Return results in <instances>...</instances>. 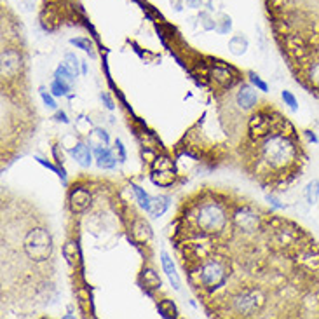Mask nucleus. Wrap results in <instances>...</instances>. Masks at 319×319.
Segmentation results:
<instances>
[{"mask_svg":"<svg viewBox=\"0 0 319 319\" xmlns=\"http://www.w3.org/2000/svg\"><path fill=\"white\" fill-rule=\"evenodd\" d=\"M171 242L211 318H319V242L251 199L204 188L185 197Z\"/></svg>","mask_w":319,"mask_h":319,"instance_id":"obj_1","label":"nucleus"},{"mask_svg":"<svg viewBox=\"0 0 319 319\" xmlns=\"http://www.w3.org/2000/svg\"><path fill=\"white\" fill-rule=\"evenodd\" d=\"M21 206V225L2 206V291L25 271L16 307L46 305L54 293V242L44 217L32 204Z\"/></svg>","mask_w":319,"mask_h":319,"instance_id":"obj_2","label":"nucleus"},{"mask_svg":"<svg viewBox=\"0 0 319 319\" xmlns=\"http://www.w3.org/2000/svg\"><path fill=\"white\" fill-rule=\"evenodd\" d=\"M239 152L244 171L260 187L275 194L300 180L309 161L297 128L272 103H264L248 119Z\"/></svg>","mask_w":319,"mask_h":319,"instance_id":"obj_3","label":"nucleus"},{"mask_svg":"<svg viewBox=\"0 0 319 319\" xmlns=\"http://www.w3.org/2000/svg\"><path fill=\"white\" fill-rule=\"evenodd\" d=\"M7 5L2 7V162H11L35 135L23 35Z\"/></svg>","mask_w":319,"mask_h":319,"instance_id":"obj_4","label":"nucleus"},{"mask_svg":"<svg viewBox=\"0 0 319 319\" xmlns=\"http://www.w3.org/2000/svg\"><path fill=\"white\" fill-rule=\"evenodd\" d=\"M264 5L291 75L319 98V0H264Z\"/></svg>","mask_w":319,"mask_h":319,"instance_id":"obj_5","label":"nucleus"},{"mask_svg":"<svg viewBox=\"0 0 319 319\" xmlns=\"http://www.w3.org/2000/svg\"><path fill=\"white\" fill-rule=\"evenodd\" d=\"M74 81H75V74L68 68L66 65H59L56 68L54 74V81L51 84V91L54 96H66L68 91L74 88Z\"/></svg>","mask_w":319,"mask_h":319,"instance_id":"obj_6","label":"nucleus"},{"mask_svg":"<svg viewBox=\"0 0 319 319\" xmlns=\"http://www.w3.org/2000/svg\"><path fill=\"white\" fill-rule=\"evenodd\" d=\"M258 101V96H257V91H255L251 86L248 84H241L239 88L237 94H235V103L239 105V108L244 112L251 110Z\"/></svg>","mask_w":319,"mask_h":319,"instance_id":"obj_7","label":"nucleus"},{"mask_svg":"<svg viewBox=\"0 0 319 319\" xmlns=\"http://www.w3.org/2000/svg\"><path fill=\"white\" fill-rule=\"evenodd\" d=\"M161 264H162V271L166 272V275L169 277V281H171V286L175 288V290H180V277H178V274H176L175 271V265H173V258L169 257L166 251H161Z\"/></svg>","mask_w":319,"mask_h":319,"instance_id":"obj_8","label":"nucleus"},{"mask_svg":"<svg viewBox=\"0 0 319 319\" xmlns=\"http://www.w3.org/2000/svg\"><path fill=\"white\" fill-rule=\"evenodd\" d=\"M92 152L96 154V164H98V168H101V169L115 168V162H117V159H115V155L112 154L108 148L94 147V150H92Z\"/></svg>","mask_w":319,"mask_h":319,"instance_id":"obj_9","label":"nucleus"},{"mask_svg":"<svg viewBox=\"0 0 319 319\" xmlns=\"http://www.w3.org/2000/svg\"><path fill=\"white\" fill-rule=\"evenodd\" d=\"M141 277H143V281H145L143 290L147 291L148 295H152V290H159V288L162 286L161 277H159L157 272H155L154 269H145Z\"/></svg>","mask_w":319,"mask_h":319,"instance_id":"obj_10","label":"nucleus"},{"mask_svg":"<svg viewBox=\"0 0 319 319\" xmlns=\"http://www.w3.org/2000/svg\"><path fill=\"white\" fill-rule=\"evenodd\" d=\"M72 155L79 161V164H82L84 168L91 166V150L89 147H86L84 143H77V147L72 148Z\"/></svg>","mask_w":319,"mask_h":319,"instance_id":"obj_11","label":"nucleus"},{"mask_svg":"<svg viewBox=\"0 0 319 319\" xmlns=\"http://www.w3.org/2000/svg\"><path fill=\"white\" fill-rule=\"evenodd\" d=\"M169 206V199L168 197H152V208L150 211H148V215L150 217H161L162 213L168 209Z\"/></svg>","mask_w":319,"mask_h":319,"instance_id":"obj_12","label":"nucleus"},{"mask_svg":"<svg viewBox=\"0 0 319 319\" xmlns=\"http://www.w3.org/2000/svg\"><path fill=\"white\" fill-rule=\"evenodd\" d=\"M131 188H133V192H135L136 199H138L139 206H141V208H143L147 213L150 211V208H152V197H150V195H148L141 187H138V185H131Z\"/></svg>","mask_w":319,"mask_h":319,"instance_id":"obj_13","label":"nucleus"},{"mask_svg":"<svg viewBox=\"0 0 319 319\" xmlns=\"http://www.w3.org/2000/svg\"><path fill=\"white\" fill-rule=\"evenodd\" d=\"M157 309L161 312L162 318H176L178 316V311H176V305L173 304V300L169 298H164L157 304Z\"/></svg>","mask_w":319,"mask_h":319,"instance_id":"obj_14","label":"nucleus"},{"mask_svg":"<svg viewBox=\"0 0 319 319\" xmlns=\"http://www.w3.org/2000/svg\"><path fill=\"white\" fill-rule=\"evenodd\" d=\"M173 180H175L173 171H162L152 175V182L155 185H159V187H169V185H173Z\"/></svg>","mask_w":319,"mask_h":319,"instance_id":"obj_15","label":"nucleus"},{"mask_svg":"<svg viewBox=\"0 0 319 319\" xmlns=\"http://www.w3.org/2000/svg\"><path fill=\"white\" fill-rule=\"evenodd\" d=\"M72 44L75 46V47H79V49H82V51H86V52H91L92 54V49H94V46H92V42L89 41L88 37H79V39H72Z\"/></svg>","mask_w":319,"mask_h":319,"instance_id":"obj_16","label":"nucleus"},{"mask_svg":"<svg viewBox=\"0 0 319 319\" xmlns=\"http://www.w3.org/2000/svg\"><path fill=\"white\" fill-rule=\"evenodd\" d=\"M248 75H250V81H251V84H253L255 88L260 89V91H264V92H267V91H269V86L265 84V82L262 81V79L258 77L257 74H253V72H250V74H248Z\"/></svg>","mask_w":319,"mask_h":319,"instance_id":"obj_17","label":"nucleus"},{"mask_svg":"<svg viewBox=\"0 0 319 319\" xmlns=\"http://www.w3.org/2000/svg\"><path fill=\"white\" fill-rule=\"evenodd\" d=\"M35 159H37V162H41V164H42V166H46V168H47V169H51V171L58 173V175H59V178H61V180L65 182L66 175H65V171H63V169H61V171H59V169L56 168L54 164H51V162H49V161H46V159H42V157H35Z\"/></svg>","mask_w":319,"mask_h":319,"instance_id":"obj_18","label":"nucleus"},{"mask_svg":"<svg viewBox=\"0 0 319 319\" xmlns=\"http://www.w3.org/2000/svg\"><path fill=\"white\" fill-rule=\"evenodd\" d=\"M41 96H42V101H44L46 105L49 106V108H52V110H56V108H58V105H56L54 98H52V96L49 94L46 89H41Z\"/></svg>","mask_w":319,"mask_h":319,"instance_id":"obj_19","label":"nucleus"},{"mask_svg":"<svg viewBox=\"0 0 319 319\" xmlns=\"http://www.w3.org/2000/svg\"><path fill=\"white\" fill-rule=\"evenodd\" d=\"M282 99H284V103L290 106L291 110H297V99H295V96L290 91H282Z\"/></svg>","mask_w":319,"mask_h":319,"instance_id":"obj_20","label":"nucleus"},{"mask_svg":"<svg viewBox=\"0 0 319 319\" xmlns=\"http://www.w3.org/2000/svg\"><path fill=\"white\" fill-rule=\"evenodd\" d=\"M115 150L119 152V159H121V162H124L126 161V150H124V147H122L121 139H117V141H115Z\"/></svg>","mask_w":319,"mask_h":319,"instance_id":"obj_21","label":"nucleus"},{"mask_svg":"<svg viewBox=\"0 0 319 319\" xmlns=\"http://www.w3.org/2000/svg\"><path fill=\"white\" fill-rule=\"evenodd\" d=\"M66 58H68L70 61H72V63H70V66H72V72H74V74L77 75V74H79V61H77V58H75L74 54H66Z\"/></svg>","mask_w":319,"mask_h":319,"instance_id":"obj_22","label":"nucleus"},{"mask_svg":"<svg viewBox=\"0 0 319 319\" xmlns=\"http://www.w3.org/2000/svg\"><path fill=\"white\" fill-rule=\"evenodd\" d=\"M96 133H98V136L105 141V143H108V135H106V131H103V129H96Z\"/></svg>","mask_w":319,"mask_h":319,"instance_id":"obj_23","label":"nucleus"},{"mask_svg":"<svg viewBox=\"0 0 319 319\" xmlns=\"http://www.w3.org/2000/svg\"><path fill=\"white\" fill-rule=\"evenodd\" d=\"M56 117H58V121H63L66 124V122H68V119H66V115L63 114V112H58V115H56Z\"/></svg>","mask_w":319,"mask_h":319,"instance_id":"obj_24","label":"nucleus"}]
</instances>
